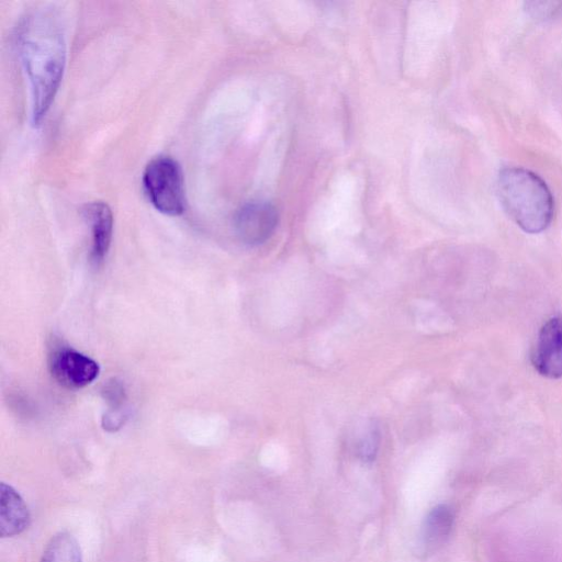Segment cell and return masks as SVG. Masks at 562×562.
I'll return each mask as SVG.
<instances>
[{"instance_id": "cell-1", "label": "cell", "mask_w": 562, "mask_h": 562, "mask_svg": "<svg viewBox=\"0 0 562 562\" xmlns=\"http://www.w3.org/2000/svg\"><path fill=\"white\" fill-rule=\"evenodd\" d=\"M16 46L31 87L32 122L38 125L58 91L66 64L63 24L52 10L27 13L20 22Z\"/></svg>"}, {"instance_id": "cell-2", "label": "cell", "mask_w": 562, "mask_h": 562, "mask_svg": "<svg viewBox=\"0 0 562 562\" xmlns=\"http://www.w3.org/2000/svg\"><path fill=\"white\" fill-rule=\"evenodd\" d=\"M496 193L503 210L522 231L537 234L550 225L553 196L535 172L520 167L503 169L497 177Z\"/></svg>"}, {"instance_id": "cell-3", "label": "cell", "mask_w": 562, "mask_h": 562, "mask_svg": "<svg viewBox=\"0 0 562 562\" xmlns=\"http://www.w3.org/2000/svg\"><path fill=\"white\" fill-rule=\"evenodd\" d=\"M143 186L149 202L160 213L177 216L184 212L183 175L172 157H154L145 167Z\"/></svg>"}, {"instance_id": "cell-4", "label": "cell", "mask_w": 562, "mask_h": 562, "mask_svg": "<svg viewBox=\"0 0 562 562\" xmlns=\"http://www.w3.org/2000/svg\"><path fill=\"white\" fill-rule=\"evenodd\" d=\"M277 209L266 201H250L243 204L234 216V229L246 245L258 246L266 243L278 225Z\"/></svg>"}, {"instance_id": "cell-5", "label": "cell", "mask_w": 562, "mask_h": 562, "mask_svg": "<svg viewBox=\"0 0 562 562\" xmlns=\"http://www.w3.org/2000/svg\"><path fill=\"white\" fill-rule=\"evenodd\" d=\"M52 376L67 389H81L99 375L98 363L88 356L70 348L54 350L48 360Z\"/></svg>"}, {"instance_id": "cell-6", "label": "cell", "mask_w": 562, "mask_h": 562, "mask_svg": "<svg viewBox=\"0 0 562 562\" xmlns=\"http://www.w3.org/2000/svg\"><path fill=\"white\" fill-rule=\"evenodd\" d=\"M531 363L543 376H562V317L548 319L540 328L531 351Z\"/></svg>"}, {"instance_id": "cell-7", "label": "cell", "mask_w": 562, "mask_h": 562, "mask_svg": "<svg viewBox=\"0 0 562 562\" xmlns=\"http://www.w3.org/2000/svg\"><path fill=\"white\" fill-rule=\"evenodd\" d=\"M82 213L91 229V259L99 265L106 257L112 240V211L105 202L92 201L85 204Z\"/></svg>"}, {"instance_id": "cell-8", "label": "cell", "mask_w": 562, "mask_h": 562, "mask_svg": "<svg viewBox=\"0 0 562 562\" xmlns=\"http://www.w3.org/2000/svg\"><path fill=\"white\" fill-rule=\"evenodd\" d=\"M30 512L20 493L4 482L0 485V535L2 538L23 532L30 524Z\"/></svg>"}, {"instance_id": "cell-9", "label": "cell", "mask_w": 562, "mask_h": 562, "mask_svg": "<svg viewBox=\"0 0 562 562\" xmlns=\"http://www.w3.org/2000/svg\"><path fill=\"white\" fill-rule=\"evenodd\" d=\"M453 524V513L447 505L434 507L426 517L424 525V543L427 548H436L449 536Z\"/></svg>"}, {"instance_id": "cell-10", "label": "cell", "mask_w": 562, "mask_h": 562, "mask_svg": "<svg viewBox=\"0 0 562 562\" xmlns=\"http://www.w3.org/2000/svg\"><path fill=\"white\" fill-rule=\"evenodd\" d=\"M40 562H82L81 549L77 539L68 531L54 535Z\"/></svg>"}, {"instance_id": "cell-11", "label": "cell", "mask_w": 562, "mask_h": 562, "mask_svg": "<svg viewBox=\"0 0 562 562\" xmlns=\"http://www.w3.org/2000/svg\"><path fill=\"white\" fill-rule=\"evenodd\" d=\"M530 16L537 20H549L562 14L561 1H531L525 3Z\"/></svg>"}, {"instance_id": "cell-12", "label": "cell", "mask_w": 562, "mask_h": 562, "mask_svg": "<svg viewBox=\"0 0 562 562\" xmlns=\"http://www.w3.org/2000/svg\"><path fill=\"white\" fill-rule=\"evenodd\" d=\"M102 395L111 406V409H121V406L126 398L123 384L115 379H112L104 384Z\"/></svg>"}, {"instance_id": "cell-13", "label": "cell", "mask_w": 562, "mask_h": 562, "mask_svg": "<svg viewBox=\"0 0 562 562\" xmlns=\"http://www.w3.org/2000/svg\"><path fill=\"white\" fill-rule=\"evenodd\" d=\"M380 435L375 426H371L359 443V456L364 461H372L379 447Z\"/></svg>"}, {"instance_id": "cell-14", "label": "cell", "mask_w": 562, "mask_h": 562, "mask_svg": "<svg viewBox=\"0 0 562 562\" xmlns=\"http://www.w3.org/2000/svg\"><path fill=\"white\" fill-rule=\"evenodd\" d=\"M122 409H110L103 417L102 426L108 431H115L124 424Z\"/></svg>"}]
</instances>
